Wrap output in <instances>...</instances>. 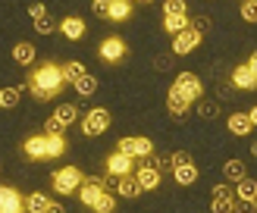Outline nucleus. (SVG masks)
I'll return each instance as SVG.
<instances>
[{
    "label": "nucleus",
    "instance_id": "f257e3e1",
    "mask_svg": "<svg viewBox=\"0 0 257 213\" xmlns=\"http://www.w3.org/2000/svg\"><path fill=\"white\" fill-rule=\"evenodd\" d=\"M29 91L38 97V100H54L63 88H66V79H63V66H57V63H41V66H35L29 72Z\"/></svg>",
    "mask_w": 257,
    "mask_h": 213
},
{
    "label": "nucleus",
    "instance_id": "f03ea898",
    "mask_svg": "<svg viewBox=\"0 0 257 213\" xmlns=\"http://www.w3.org/2000/svg\"><path fill=\"white\" fill-rule=\"evenodd\" d=\"M79 200L85 207H91L94 213H113L116 210V197H113V191H107L104 182H100V175L94 179H85L82 188H79Z\"/></svg>",
    "mask_w": 257,
    "mask_h": 213
},
{
    "label": "nucleus",
    "instance_id": "7ed1b4c3",
    "mask_svg": "<svg viewBox=\"0 0 257 213\" xmlns=\"http://www.w3.org/2000/svg\"><path fill=\"white\" fill-rule=\"evenodd\" d=\"M66 138L63 135H32L25 141V157L29 160H54L66 154Z\"/></svg>",
    "mask_w": 257,
    "mask_h": 213
},
{
    "label": "nucleus",
    "instance_id": "20e7f679",
    "mask_svg": "<svg viewBox=\"0 0 257 213\" xmlns=\"http://www.w3.org/2000/svg\"><path fill=\"white\" fill-rule=\"evenodd\" d=\"M82 182H85V172L79 166H63V169L54 172V179H50L57 194H79Z\"/></svg>",
    "mask_w": 257,
    "mask_h": 213
},
{
    "label": "nucleus",
    "instance_id": "39448f33",
    "mask_svg": "<svg viewBox=\"0 0 257 213\" xmlns=\"http://www.w3.org/2000/svg\"><path fill=\"white\" fill-rule=\"evenodd\" d=\"M110 110H104V107H91L85 113V119H82V135H88V138H97V135H104L107 129H110Z\"/></svg>",
    "mask_w": 257,
    "mask_h": 213
},
{
    "label": "nucleus",
    "instance_id": "423d86ee",
    "mask_svg": "<svg viewBox=\"0 0 257 213\" xmlns=\"http://www.w3.org/2000/svg\"><path fill=\"white\" fill-rule=\"evenodd\" d=\"M173 91L182 94L185 100H191V104H195V100L204 94V85H201V79H198L195 72H179L176 82H173Z\"/></svg>",
    "mask_w": 257,
    "mask_h": 213
},
{
    "label": "nucleus",
    "instance_id": "0eeeda50",
    "mask_svg": "<svg viewBox=\"0 0 257 213\" xmlns=\"http://www.w3.org/2000/svg\"><path fill=\"white\" fill-rule=\"evenodd\" d=\"M116 150H119V154H125V157H132V160H148V157H154L151 138H119Z\"/></svg>",
    "mask_w": 257,
    "mask_h": 213
},
{
    "label": "nucleus",
    "instance_id": "6e6552de",
    "mask_svg": "<svg viewBox=\"0 0 257 213\" xmlns=\"http://www.w3.org/2000/svg\"><path fill=\"white\" fill-rule=\"evenodd\" d=\"M210 210L213 213H235V191H232V188H229V185H216Z\"/></svg>",
    "mask_w": 257,
    "mask_h": 213
},
{
    "label": "nucleus",
    "instance_id": "1a4fd4ad",
    "mask_svg": "<svg viewBox=\"0 0 257 213\" xmlns=\"http://www.w3.org/2000/svg\"><path fill=\"white\" fill-rule=\"evenodd\" d=\"M0 213H25V197L10 185H0Z\"/></svg>",
    "mask_w": 257,
    "mask_h": 213
},
{
    "label": "nucleus",
    "instance_id": "9d476101",
    "mask_svg": "<svg viewBox=\"0 0 257 213\" xmlns=\"http://www.w3.org/2000/svg\"><path fill=\"white\" fill-rule=\"evenodd\" d=\"M201 32H195V29H185V32H179L176 38H173V54L176 57H185V54H191L198 44H201Z\"/></svg>",
    "mask_w": 257,
    "mask_h": 213
},
{
    "label": "nucleus",
    "instance_id": "9b49d317",
    "mask_svg": "<svg viewBox=\"0 0 257 213\" xmlns=\"http://www.w3.org/2000/svg\"><path fill=\"white\" fill-rule=\"evenodd\" d=\"M97 54H100L104 63H119L125 57V41H122V38H104L100 47H97Z\"/></svg>",
    "mask_w": 257,
    "mask_h": 213
},
{
    "label": "nucleus",
    "instance_id": "f8f14e48",
    "mask_svg": "<svg viewBox=\"0 0 257 213\" xmlns=\"http://www.w3.org/2000/svg\"><path fill=\"white\" fill-rule=\"evenodd\" d=\"M107 172L116 175V179H122V175H132L135 172V160L119 154V150H113V154L107 157Z\"/></svg>",
    "mask_w": 257,
    "mask_h": 213
},
{
    "label": "nucleus",
    "instance_id": "ddd939ff",
    "mask_svg": "<svg viewBox=\"0 0 257 213\" xmlns=\"http://www.w3.org/2000/svg\"><path fill=\"white\" fill-rule=\"evenodd\" d=\"M232 85L238 88V91H254V88H257V75L251 72L248 63H241V66L232 69Z\"/></svg>",
    "mask_w": 257,
    "mask_h": 213
},
{
    "label": "nucleus",
    "instance_id": "4468645a",
    "mask_svg": "<svg viewBox=\"0 0 257 213\" xmlns=\"http://www.w3.org/2000/svg\"><path fill=\"white\" fill-rule=\"evenodd\" d=\"M160 175H163V172H157L151 163H145V166L135 169V179H138V185H141V191H154V188H160Z\"/></svg>",
    "mask_w": 257,
    "mask_h": 213
},
{
    "label": "nucleus",
    "instance_id": "2eb2a0df",
    "mask_svg": "<svg viewBox=\"0 0 257 213\" xmlns=\"http://www.w3.org/2000/svg\"><path fill=\"white\" fill-rule=\"evenodd\" d=\"M166 110H170V116L185 119V116H188V110H191V100H185L182 94H176L173 88H170V94H166Z\"/></svg>",
    "mask_w": 257,
    "mask_h": 213
},
{
    "label": "nucleus",
    "instance_id": "dca6fc26",
    "mask_svg": "<svg viewBox=\"0 0 257 213\" xmlns=\"http://www.w3.org/2000/svg\"><path fill=\"white\" fill-rule=\"evenodd\" d=\"M226 125H229V132L238 135V138H248V135L254 132V125H251V119H248V113H232Z\"/></svg>",
    "mask_w": 257,
    "mask_h": 213
},
{
    "label": "nucleus",
    "instance_id": "f3484780",
    "mask_svg": "<svg viewBox=\"0 0 257 213\" xmlns=\"http://www.w3.org/2000/svg\"><path fill=\"white\" fill-rule=\"evenodd\" d=\"M60 32L69 38V41H79V38H85V22L79 16H66L60 19Z\"/></svg>",
    "mask_w": 257,
    "mask_h": 213
},
{
    "label": "nucleus",
    "instance_id": "a211bd4d",
    "mask_svg": "<svg viewBox=\"0 0 257 213\" xmlns=\"http://www.w3.org/2000/svg\"><path fill=\"white\" fill-rule=\"evenodd\" d=\"M223 175H226V182H241V179H248V169H245V160H226L223 163Z\"/></svg>",
    "mask_w": 257,
    "mask_h": 213
},
{
    "label": "nucleus",
    "instance_id": "6ab92c4d",
    "mask_svg": "<svg viewBox=\"0 0 257 213\" xmlns=\"http://www.w3.org/2000/svg\"><path fill=\"white\" fill-rule=\"evenodd\" d=\"M116 191H119L122 197H128V200H138L141 194H145V191H141V185H138V179H135V172H132V175H122Z\"/></svg>",
    "mask_w": 257,
    "mask_h": 213
},
{
    "label": "nucleus",
    "instance_id": "aec40b11",
    "mask_svg": "<svg viewBox=\"0 0 257 213\" xmlns=\"http://www.w3.org/2000/svg\"><path fill=\"white\" fill-rule=\"evenodd\" d=\"M198 166H195V163H185V166H176L173 169V179L179 182V185H195L198 182Z\"/></svg>",
    "mask_w": 257,
    "mask_h": 213
},
{
    "label": "nucleus",
    "instance_id": "412c9836",
    "mask_svg": "<svg viewBox=\"0 0 257 213\" xmlns=\"http://www.w3.org/2000/svg\"><path fill=\"white\" fill-rule=\"evenodd\" d=\"M163 29L170 32L173 38H176L179 32H185V29H191V19H188V13H182V16H163Z\"/></svg>",
    "mask_w": 257,
    "mask_h": 213
},
{
    "label": "nucleus",
    "instance_id": "4be33fe9",
    "mask_svg": "<svg viewBox=\"0 0 257 213\" xmlns=\"http://www.w3.org/2000/svg\"><path fill=\"white\" fill-rule=\"evenodd\" d=\"M13 60H16L19 66H32L35 63V47L29 41H19L16 47H13Z\"/></svg>",
    "mask_w": 257,
    "mask_h": 213
},
{
    "label": "nucleus",
    "instance_id": "5701e85b",
    "mask_svg": "<svg viewBox=\"0 0 257 213\" xmlns=\"http://www.w3.org/2000/svg\"><path fill=\"white\" fill-rule=\"evenodd\" d=\"M54 116L60 119L63 129H69V125H72L75 119H79V107H75V104H60V107L54 110Z\"/></svg>",
    "mask_w": 257,
    "mask_h": 213
},
{
    "label": "nucleus",
    "instance_id": "b1692460",
    "mask_svg": "<svg viewBox=\"0 0 257 213\" xmlns=\"http://www.w3.org/2000/svg\"><path fill=\"white\" fill-rule=\"evenodd\" d=\"M128 16H132V0H110V16H107V19L122 22V19H128Z\"/></svg>",
    "mask_w": 257,
    "mask_h": 213
},
{
    "label": "nucleus",
    "instance_id": "393cba45",
    "mask_svg": "<svg viewBox=\"0 0 257 213\" xmlns=\"http://www.w3.org/2000/svg\"><path fill=\"white\" fill-rule=\"evenodd\" d=\"M50 204V197L44 191H32L29 197H25V213H44Z\"/></svg>",
    "mask_w": 257,
    "mask_h": 213
},
{
    "label": "nucleus",
    "instance_id": "a878e982",
    "mask_svg": "<svg viewBox=\"0 0 257 213\" xmlns=\"http://www.w3.org/2000/svg\"><path fill=\"white\" fill-rule=\"evenodd\" d=\"M72 88H75V94H79V97H91V94L97 91V79H94L91 72H85V75H82V79L75 82Z\"/></svg>",
    "mask_w": 257,
    "mask_h": 213
},
{
    "label": "nucleus",
    "instance_id": "bb28decb",
    "mask_svg": "<svg viewBox=\"0 0 257 213\" xmlns=\"http://www.w3.org/2000/svg\"><path fill=\"white\" fill-rule=\"evenodd\" d=\"M235 197L238 200H254V204H257V182L254 179H241L235 185Z\"/></svg>",
    "mask_w": 257,
    "mask_h": 213
},
{
    "label": "nucleus",
    "instance_id": "cd10ccee",
    "mask_svg": "<svg viewBox=\"0 0 257 213\" xmlns=\"http://www.w3.org/2000/svg\"><path fill=\"white\" fill-rule=\"evenodd\" d=\"M85 72H88V69H85V63H79V60H69L66 66H63V79L75 85V82H79V79H82Z\"/></svg>",
    "mask_w": 257,
    "mask_h": 213
},
{
    "label": "nucleus",
    "instance_id": "c85d7f7f",
    "mask_svg": "<svg viewBox=\"0 0 257 213\" xmlns=\"http://www.w3.org/2000/svg\"><path fill=\"white\" fill-rule=\"evenodd\" d=\"M198 116L201 119H216V116H220V104H216V100H201V104H198Z\"/></svg>",
    "mask_w": 257,
    "mask_h": 213
},
{
    "label": "nucleus",
    "instance_id": "c756f323",
    "mask_svg": "<svg viewBox=\"0 0 257 213\" xmlns=\"http://www.w3.org/2000/svg\"><path fill=\"white\" fill-rule=\"evenodd\" d=\"M35 32L38 35H54V32H60V22L54 16H44L41 22H35Z\"/></svg>",
    "mask_w": 257,
    "mask_h": 213
},
{
    "label": "nucleus",
    "instance_id": "7c9ffc66",
    "mask_svg": "<svg viewBox=\"0 0 257 213\" xmlns=\"http://www.w3.org/2000/svg\"><path fill=\"white\" fill-rule=\"evenodd\" d=\"M19 91L22 88H4V91H0V107H16L19 104Z\"/></svg>",
    "mask_w": 257,
    "mask_h": 213
},
{
    "label": "nucleus",
    "instance_id": "2f4dec72",
    "mask_svg": "<svg viewBox=\"0 0 257 213\" xmlns=\"http://www.w3.org/2000/svg\"><path fill=\"white\" fill-rule=\"evenodd\" d=\"M182 13H188L185 0H166L163 4V16H182Z\"/></svg>",
    "mask_w": 257,
    "mask_h": 213
},
{
    "label": "nucleus",
    "instance_id": "473e14b6",
    "mask_svg": "<svg viewBox=\"0 0 257 213\" xmlns=\"http://www.w3.org/2000/svg\"><path fill=\"white\" fill-rule=\"evenodd\" d=\"M241 19L245 22H257V0H241Z\"/></svg>",
    "mask_w": 257,
    "mask_h": 213
},
{
    "label": "nucleus",
    "instance_id": "72a5a7b5",
    "mask_svg": "<svg viewBox=\"0 0 257 213\" xmlns=\"http://www.w3.org/2000/svg\"><path fill=\"white\" fill-rule=\"evenodd\" d=\"M151 166L157 169V172H163V169H173V157H170V154H157V157H151Z\"/></svg>",
    "mask_w": 257,
    "mask_h": 213
},
{
    "label": "nucleus",
    "instance_id": "f704fd0d",
    "mask_svg": "<svg viewBox=\"0 0 257 213\" xmlns=\"http://www.w3.org/2000/svg\"><path fill=\"white\" fill-rule=\"evenodd\" d=\"M63 132H66V129L60 125V119H57V116H50V119L44 122V135H63Z\"/></svg>",
    "mask_w": 257,
    "mask_h": 213
},
{
    "label": "nucleus",
    "instance_id": "c9c22d12",
    "mask_svg": "<svg viewBox=\"0 0 257 213\" xmlns=\"http://www.w3.org/2000/svg\"><path fill=\"white\" fill-rule=\"evenodd\" d=\"M91 10H94V16H110V0H91Z\"/></svg>",
    "mask_w": 257,
    "mask_h": 213
},
{
    "label": "nucleus",
    "instance_id": "e433bc0d",
    "mask_svg": "<svg viewBox=\"0 0 257 213\" xmlns=\"http://www.w3.org/2000/svg\"><path fill=\"white\" fill-rule=\"evenodd\" d=\"M191 29H195V32H210V16H195V19H191Z\"/></svg>",
    "mask_w": 257,
    "mask_h": 213
},
{
    "label": "nucleus",
    "instance_id": "4c0bfd02",
    "mask_svg": "<svg viewBox=\"0 0 257 213\" xmlns=\"http://www.w3.org/2000/svg\"><path fill=\"white\" fill-rule=\"evenodd\" d=\"M29 16H32V22H41L44 16H50V13L44 10V4H32L29 7Z\"/></svg>",
    "mask_w": 257,
    "mask_h": 213
},
{
    "label": "nucleus",
    "instance_id": "58836bf2",
    "mask_svg": "<svg viewBox=\"0 0 257 213\" xmlns=\"http://www.w3.org/2000/svg\"><path fill=\"white\" fill-rule=\"evenodd\" d=\"M173 157V169L176 166H185V163H191V154H188V150H176V154H170Z\"/></svg>",
    "mask_w": 257,
    "mask_h": 213
},
{
    "label": "nucleus",
    "instance_id": "ea45409f",
    "mask_svg": "<svg viewBox=\"0 0 257 213\" xmlns=\"http://www.w3.org/2000/svg\"><path fill=\"white\" fill-rule=\"evenodd\" d=\"M235 207H238V213H254L257 210L254 200H238V197H235Z\"/></svg>",
    "mask_w": 257,
    "mask_h": 213
},
{
    "label": "nucleus",
    "instance_id": "a19ab883",
    "mask_svg": "<svg viewBox=\"0 0 257 213\" xmlns=\"http://www.w3.org/2000/svg\"><path fill=\"white\" fill-rule=\"evenodd\" d=\"M44 213H66V210H63V204H60V200H50Z\"/></svg>",
    "mask_w": 257,
    "mask_h": 213
},
{
    "label": "nucleus",
    "instance_id": "79ce46f5",
    "mask_svg": "<svg viewBox=\"0 0 257 213\" xmlns=\"http://www.w3.org/2000/svg\"><path fill=\"white\" fill-rule=\"evenodd\" d=\"M248 66H251V72H254V75H257V50H254V54H251V57H248Z\"/></svg>",
    "mask_w": 257,
    "mask_h": 213
},
{
    "label": "nucleus",
    "instance_id": "37998d69",
    "mask_svg": "<svg viewBox=\"0 0 257 213\" xmlns=\"http://www.w3.org/2000/svg\"><path fill=\"white\" fill-rule=\"evenodd\" d=\"M154 66H157V69H166V66H170V60H166V57H157V60H154Z\"/></svg>",
    "mask_w": 257,
    "mask_h": 213
},
{
    "label": "nucleus",
    "instance_id": "c03bdc74",
    "mask_svg": "<svg viewBox=\"0 0 257 213\" xmlns=\"http://www.w3.org/2000/svg\"><path fill=\"white\" fill-rule=\"evenodd\" d=\"M248 119H251V125L257 129V107H251V110H248Z\"/></svg>",
    "mask_w": 257,
    "mask_h": 213
},
{
    "label": "nucleus",
    "instance_id": "a18cd8bd",
    "mask_svg": "<svg viewBox=\"0 0 257 213\" xmlns=\"http://www.w3.org/2000/svg\"><path fill=\"white\" fill-rule=\"evenodd\" d=\"M251 154H254V157H257V141H254V144H251Z\"/></svg>",
    "mask_w": 257,
    "mask_h": 213
},
{
    "label": "nucleus",
    "instance_id": "49530a36",
    "mask_svg": "<svg viewBox=\"0 0 257 213\" xmlns=\"http://www.w3.org/2000/svg\"><path fill=\"white\" fill-rule=\"evenodd\" d=\"M138 4H154V0H138Z\"/></svg>",
    "mask_w": 257,
    "mask_h": 213
}]
</instances>
